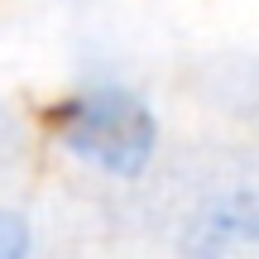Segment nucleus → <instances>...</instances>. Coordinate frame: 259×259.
<instances>
[{
  "mask_svg": "<svg viewBox=\"0 0 259 259\" xmlns=\"http://www.w3.org/2000/svg\"><path fill=\"white\" fill-rule=\"evenodd\" d=\"M187 259H259V192L211 197L187 226Z\"/></svg>",
  "mask_w": 259,
  "mask_h": 259,
  "instance_id": "f03ea898",
  "label": "nucleus"
},
{
  "mask_svg": "<svg viewBox=\"0 0 259 259\" xmlns=\"http://www.w3.org/2000/svg\"><path fill=\"white\" fill-rule=\"evenodd\" d=\"M48 139L77 173L101 183H139L158 163L163 120L144 87L92 72L63 87L48 106Z\"/></svg>",
  "mask_w": 259,
  "mask_h": 259,
  "instance_id": "f257e3e1",
  "label": "nucleus"
},
{
  "mask_svg": "<svg viewBox=\"0 0 259 259\" xmlns=\"http://www.w3.org/2000/svg\"><path fill=\"white\" fill-rule=\"evenodd\" d=\"M0 259H38L34 216L15 202H0Z\"/></svg>",
  "mask_w": 259,
  "mask_h": 259,
  "instance_id": "7ed1b4c3",
  "label": "nucleus"
}]
</instances>
